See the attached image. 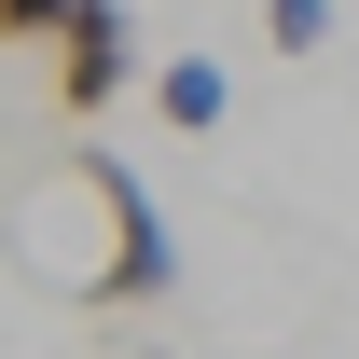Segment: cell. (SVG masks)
I'll use <instances>...</instances> for the list:
<instances>
[{"instance_id":"obj_1","label":"cell","mask_w":359,"mask_h":359,"mask_svg":"<svg viewBox=\"0 0 359 359\" xmlns=\"http://www.w3.org/2000/svg\"><path fill=\"white\" fill-rule=\"evenodd\" d=\"M69 180H83L97 235H111V263H97V290H83V304H166V276H180V235L152 222L138 166H125V152H69Z\"/></svg>"},{"instance_id":"obj_2","label":"cell","mask_w":359,"mask_h":359,"mask_svg":"<svg viewBox=\"0 0 359 359\" xmlns=\"http://www.w3.org/2000/svg\"><path fill=\"white\" fill-rule=\"evenodd\" d=\"M138 83V14L125 0H69V28H55V111H111V97Z\"/></svg>"},{"instance_id":"obj_3","label":"cell","mask_w":359,"mask_h":359,"mask_svg":"<svg viewBox=\"0 0 359 359\" xmlns=\"http://www.w3.org/2000/svg\"><path fill=\"white\" fill-rule=\"evenodd\" d=\"M152 111H166L180 138H208V125H222V111H235V83H222V69H208V55H180V69H152Z\"/></svg>"},{"instance_id":"obj_4","label":"cell","mask_w":359,"mask_h":359,"mask_svg":"<svg viewBox=\"0 0 359 359\" xmlns=\"http://www.w3.org/2000/svg\"><path fill=\"white\" fill-rule=\"evenodd\" d=\"M263 42L276 55H318V42H332V0H263Z\"/></svg>"},{"instance_id":"obj_5","label":"cell","mask_w":359,"mask_h":359,"mask_svg":"<svg viewBox=\"0 0 359 359\" xmlns=\"http://www.w3.org/2000/svg\"><path fill=\"white\" fill-rule=\"evenodd\" d=\"M69 28V0H0V42H55Z\"/></svg>"}]
</instances>
